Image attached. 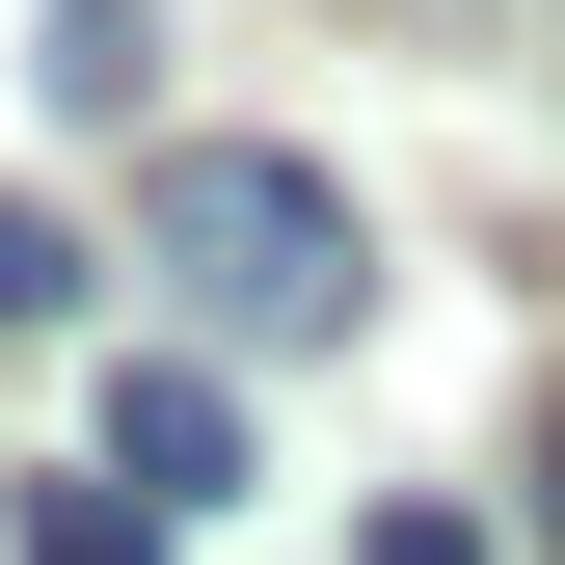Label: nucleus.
<instances>
[{"label": "nucleus", "instance_id": "1", "mask_svg": "<svg viewBox=\"0 0 565 565\" xmlns=\"http://www.w3.org/2000/svg\"><path fill=\"white\" fill-rule=\"evenodd\" d=\"M135 243H162L243 350H350L377 323V243H350V189L297 135H162V162H135Z\"/></svg>", "mask_w": 565, "mask_h": 565}, {"label": "nucleus", "instance_id": "2", "mask_svg": "<svg viewBox=\"0 0 565 565\" xmlns=\"http://www.w3.org/2000/svg\"><path fill=\"white\" fill-rule=\"evenodd\" d=\"M108 484L135 512H243V377H108Z\"/></svg>", "mask_w": 565, "mask_h": 565}, {"label": "nucleus", "instance_id": "3", "mask_svg": "<svg viewBox=\"0 0 565 565\" xmlns=\"http://www.w3.org/2000/svg\"><path fill=\"white\" fill-rule=\"evenodd\" d=\"M54 108H162V28L135 0H54Z\"/></svg>", "mask_w": 565, "mask_h": 565}, {"label": "nucleus", "instance_id": "4", "mask_svg": "<svg viewBox=\"0 0 565 565\" xmlns=\"http://www.w3.org/2000/svg\"><path fill=\"white\" fill-rule=\"evenodd\" d=\"M28 565H162V512H135V484L82 458V484H28Z\"/></svg>", "mask_w": 565, "mask_h": 565}, {"label": "nucleus", "instance_id": "5", "mask_svg": "<svg viewBox=\"0 0 565 565\" xmlns=\"http://www.w3.org/2000/svg\"><path fill=\"white\" fill-rule=\"evenodd\" d=\"M0 323H82V243H54L28 189H0Z\"/></svg>", "mask_w": 565, "mask_h": 565}, {"label": "nucleus", "instance_id": "6", "mask_svg": "<svg viewBox=\"0 0 565 565\" xmlns=\"http://www.w3.org/2000/svg\"><path fill=\"white\" fill-rule=\"evenodd\" d=\"M377 565H484V539H458V512H377Z\"/></svg>", "mask_w": 565, "mask_h": 565}, {"label": "nucleus", "instance_id": "7", "mask_svg": "<svg viewBox=\"0 0 565 565\" xmlns=\"http://www.w3.org/2000/svg\"><path fill=\"white\" fill-rule=\"evenodd\" d=\"M539 539H565V431H539Z\"/></svg>", "mask_w": 565, "mask_h": 565}]
</instances>
